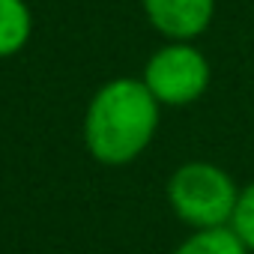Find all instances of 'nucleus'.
Returning <instances> with one entry per match:
<instances>
[{"label": "nucleus", "instance_id": "f257e3e1", "mask_svg": "<svg viewBox=\"0 0 254 254\" xmlns=\"http://www.w3.org/2000/svg\"><path fill=\"white\" fill-rule=\"evenodd\" d=\"M156 129L159 99L135 78L108 81L90 99L84 117L87 150L102 165H129L150 147Z\"/></svg>", "mask_w": 254, "mask_h": 254}, {"label": "nucleus", "instance_id": "f03ea898", "mask_svg": "<svg viewBox=\"0 0 254 254\" xmlns=\"http://www.w3.org/2000/svg\"><path fill=\"white\" fill-rule=\"evenodd\" d=\"M239 189L230 174L212 162H186L168 180V203L177 218L194 230L227 227Z\"/></svg>", "mask_w": 254, "mask_h": 254}, {"label": "nucleus", "instance_id": "7ed1b4c3", "mask_svg": "<svg viewBox=\"0 0 254 254\" xmlns=\"http://www.w3.org/2000/svg\"><path fill=\"white\" fill-rule=\"evenodd\" d=\"M144 84L159 99V105L183 108V105L197 102L206 93L209 63L194 45L171 42L150 57V63L144 69Z\"/></svg>", "mask_w": 254, "mask_h": 254}, {"label": "nucleus", "instance_id": "20e7f679", "mask_svg": "<svg viewBox=\"0 0 254 254\" xmlns=\"http://www.w3.org/2000/svg\"><path fill=\"white\" fill-rule=\"evenodd\" d=\"M144 12L162 36L171 42H189L209 27L215 0H144Z\"/></svg>", "mask_w": 254, "mask_h": 254}, {"label": "nucleus", "instance_id": "39448f33", "mask_svg": "<svg viewBox=\"0 0 254 254\" xmlns=\"http://www.w3.org/2000/svg\"><path fill=\"white\" fill-rule=\"evenodd\" d=\"M33 30V18L24 0H0V60L18 54Z\"/></svg>", "mask_w": 254, "mask_h": 254}, {"label": "nucleus", "instance_id": "423d86ee", "mask_svg": "<svg viewBox=\"0 0 254 254\" xmlns=\"http://www.w3.org/2000/svg\"><path fill=\"white\" fill-rule=\"evenodd\" d=\"M174 254H251L245 242L227 227H209V230H194Z\"/></svg>", "mask_w": 254, "mask_h": 254}, {"label": "nucleus", "instance_id": "0eeeda50", "mask_svg": "<svg viewBox=\"0 0 254 254\" xmlns=\"http://www.w3.org/2000/svg\"><path fill=\"white\" fill-rule=\"evenodd\" d=\"M230 230L245 242L248 251H254V183L239 191L236 209L230 215Z\"/></svg>", "mask_w": 254, "mask_h": 254}]
</instances>
